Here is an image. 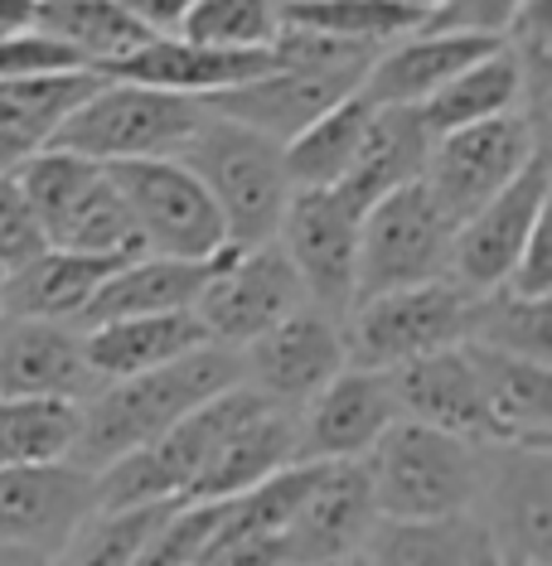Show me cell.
<instances>
[{
  "label": "cell",
  "mask_w": 552,
  "mask_h": 566,
  "mask_svg": "<svg viewBox=\"0 0 552 566\" xmlns=\"http://www.w3.org/2000/svg\"><path fill=\"white\" fill-rule=\"evenodd\" d=\"M107 175L122 189L126 209H132L140 238H146V252L204 262V256H213L228 242L218 203L209 199L204 179L179 156L112 160Z\"/></svg>",
  "instance_id": "obj_8"
},
{
  "label": "cell",
  "mask_w": 552,
  "mask_h": 566,
  "mask_svg": "<svg viewBox=\"0 0 552 566\" xmlns=\"http://www.w3.org/2000/svg\"><path fill=\"white\" fill-rule=\"evenodd\" d=\"M374 518L364 460H325L296 518L281 527V562H358Z\"/></svg>",
  "instance_id": "obj_16"
},
{
  "label": "cell",
  "mask_w": 552,
  "mask_h": 566,
  "mask_svg": "<svg viewBox=\"0 0 552 566\" xmlns=\"http://www.w3.org/2000/svg\"><path fill=\"white\" fill-rule=\"evenodd\" d=\"M451 213L436 203L421 179L388 189L358 218V262H354V301L417 281L451 276ZM350 301V305H354Z\"/></svg>",
  "instance_id": "obj_5"
},
{
  "label": "cell",
  "mask_w": 552,
  "mask_h": 566,
  "mask_svg": "<svg viewBox=\"0 0 552 566\" xmlns=\"http://www.w3.org/2000/svg\"><path fill=\"white\" fill-rule=\"evenodd\" d=\"M204 117H209V107L189 93H170V87H150L132 78H102L93 97L59 126L49 146L79 150L97 165L175 156L204 126Z\"/></svg>",
  "instance_id": "obj_4"
},
{
  "label": "cell",
  "mask_w": 552,
  "mask_h": 566,
  "mask_svg": "<svg viewBox=\"0 0 552 566\" xmlns=\"http://www.w3.org/2000/svg\"><path fill=\"white\" fill-rule=\"evenodd\" d=\"M83 431V402L73 397H0V465H49L73 460Z\"/></svg>",
  "instance_id": "obj_33"
},
{
  "label": "cell",
  "mask_w": 552,
  "mask_h": 566,
  "mask_svg": "<svg viewBox=\"0 0 552 566\" xmlns=\"http://www.w3.org/2000/svg\"><path fill=\"white\" fill-rule=\"evenodd\" d=\"M179 499H160V504H132V509H93L79 523V533L63 547V562H97V566H122L136 562L150 547L156 527L165 523Z\"/></svg>",
  "instance_id": "obj_36"
},
{
  "label": "cell",
  "mask_w": 552,
  "mask_h": 566,
  "mask_svg": "<svg viewBox=\"0 0 552 566\" xmlns=\"http://www.w3.org/2000/svg\"><path fill=\"white\" fill-rule=\"evenodd\" d=\"M34 6L40 0H0V34H15L24 24H34Z\"/></svg>",
  "instance_id": "obj_45"
},
{
  "label": "cell",
  "mask_w": 552,
  "mask_h": 566,
  "mask_svg": "<svg viewBox=\"0 0 552 566\" xmlns=\"http://www.w3.org/2000/svg\"><path fill=\"white\" fill-rule=\"evenodd\" d=\"M54 69H93L54 40L40 24H24L15 34H0V78H24V73H54Z\"/></svg>",
  "instance_id": "obj_41"
},
{
  "label": "cell",
  "mask_w": 552,
  "mask_h": 566,
  "mask_svg": "<svg viewBox=\"0 0 552 566\" xmlns=\"http://www.w3.org/2000/svg\"><path fill=\"white\" fill-rule=\"evenodd\" d=\"M49 248H73V252H97V256L146 252V238H140L122 189L112 185L107 165H102V170L83 185V195L49 223Z\"/></svg>",
  "instance_id": "obj_34"
},
{
  "label": "cell",
  "mask_w": 552,
  "mask_h": 566,
  "mask_svg": "<svg viewBox=\"0 0 552 566\" xmlns=\"http://www.w3.org/2000/svg\"><path fill=\"white\" fill-rule=\"evenodd\" d=\"M499 40L490 34H466V30H407L393 44H383L368 63L358 93L378 107H417L427 102L446 78H456L466 63H475L485 49Z\"/></svg>",
  "instance_id": "obj_21"
},
{
  "label": "cell",
  "mask_w": 552,
  "mask_h": 566,
  "mask_svg": "<svg viewBox=\"0 0 552 566\" xmlns=\"http://www.w3.org/2000/svg\"><path fill=\"white\" fill-rule=\"evenodd\" d=\"M364 83L358 73H325V69H287L277 63L262 78H248L238 87L204 97V107L218 117H233L242 126H257L272 140H291L305 122H315L325 107H335L340 97H350Z\"/></svg>",
  "instance_id": "obj_20"
},
{
  "label": "cell",
  "mask_w": 552,
  "mask_h": 566,
  "mask_svg": "<svg viewBox=\"0 0 552 566\" xmlns=\"http://www.w3.org/2000/svg\"><path fill=\"white\" fill-rule=\"evenodd\" d=\"M122 6L132 10L150 34H175L179 20H185V10L195 6V0H122Z\"/></svg>",
  "instance_id": "obj_44"
},
{
  "label": "cell",
  "mask_w": 552,
  "mask_h": 566,
  "mask_svg": "<svg viewBox=\"0 0 552 566\" xmlns=\"http://www.w3.org/2000/svg\"><path fill=\"white\" fill-rule=\"evenodd\" d=\"M538 146H548V132H538L519 107L499 112V117L431 136L427 165H421V185L451 213V223H460V218H470L485 199H494L499 189L523 170V160H529Z\"/></svg>",
  "instance_id": "obj_9"
},
{
  "label": "cell",
  "mask_w": 552,
  "mask_h": 566,
  "mask_svg": "<svg viewBox=\"0 0 552 566\" xmlns=\"http://www.w3.org/2000/svg\"><path fill=\"white\" fill-rule=\"evenodd\" d=\"M291 460H296V411L281 402H262L248 421H238L218 441V450L189 480L185 499H233L257 480L277 474L281 465H291Z\"/></svg>",
  "instance_id": "obj_23"
},
{
  "label": "cell",
  "mask_w": 552,
  "mask_h": 566,
  "mask_svg": "<svg viewBox=\"0 0 552 566\" xmlns=\"http://www.w3.org/2000/svg\"><path fill=\"white\" fill-rule=\"evenodd\" d=\"M0 291H6V272H0Z\"/></svg>",
  "instance_id": "obj_48"
},
{
  "label": "cell",
  "mask_w": 552,
  "mask_h": 566,
  "mask_svg": "<svg viewBox=\"0 0 552 566\" xmlns=\"http://www.w3.org/2000/svg\"><path fill=\"white\" fill-rule=\"evenodd\" d=\"M499 562H552V446H485V480L475 499Z\"/></svg>",
  "instance_id": "obj_11"
},
{
  "label": "cell",
  "mask_w": 552,
  "mask_h": 566,
  "mask_svg": "<svg viewBox=\"0 0 552 566\" xmlns=\"http://www.w3.org/2000/svg\"><path fill=\"white\" fill-rule=\"evenodd\" d=\"M358 213L335 185L291 189L277 223V242L296 266L305 301L344 315L354 301V262H358Z\"/></svg>",
  "instance_id": "obj_14"
},
{
  "label": "cell",
  "mask_w": 552,
  "mask_h": 566,
  "mask_svg": "<svg viewBox=\"0 0 552 566\" xmlns=\"http://www.w3.org/2000/svg\"><path fill=\"white\" fill-rule=\"evenodd\" d=\"M475 378H480L485 407L494 421V446L499 441H529L552 446V364L523 354H504L490 344L460 339Z\"/></svg>",
  "instance_id": "obj_22"
},
{
  "label": "cell",
  "mask_w": 552,
  "mask_h": 566,
  "mask_svg": "<svg viewBox=\"0 0 552 566\" xmlns=\"http://www.w3.org/2000/svg\"><path fill=\"white\" fill-rule=\"evenodd\" d=\"M175 156L204 179L209 199L223 213L228 242L242 248V242L277 238L281 209L291 199V175H287V160H281V140L257 132V126H242L233 117L209 112L204 126Z\"/></svg>",
  "instance_id": "obj_3"
},
{
  "label": "cell",
  "mask_w": 552,
  "mask_h": 566,
  "mask_svg": "<svg viewBox=\"0 0 552 566\" xmlns=\"http://www.w3.org/2000/svg\"><path fill=\"white\" fill-rule=\"evenodd\" d=\"M242 378L238 349L223 344H199V349L170 358V364L126 373L112 378L83 402V431H79V460L83 470H97L107 460L126 455L136 446H150L185 417L189 407H199L204 397L223 392L228 382Z\"/></svg>",
  "instance_id": "obj_1"
},
{
  "label": "cell",
  "mask_w": 552,
  "mask_h": 566,
  "mask_svg": "<svg viewBox=\"0 0 552 566\" xmlns=\"http://www.w3.org/2000/svg\"><path fill=\"white\" fill-rule=\"evenodd\" d=\"M218 256V252H213ZM213 256H165V252H136L93 291V301L83 305V315L73 319V329L102 325L117 315H156V311H189L195 295L209 276Z\"/></svg>",
  "instance_id": "obj_24"
},
{
  "label": "cell",
  "mask_w": 552,
  "mask_h": 566,
  "mask_svg": "<svg viewBox=\"0 0 552 566\" xmlns=\"http://www.w3.org/2000/svg\"><path fill=\"white\" fill-rule=\"evenodd\" d=\"M242 382L272 402L296 411L301 402L325 388L335 373L350 364L344 358V325L335 311L315 301H301L291 315H281L272 329H262L238 349Z\"/></svg>",
  "instance_id": "obj_13"
},
{
  "label": "cell",
  "mask_w": 552,
  "mask_h": 566,
  "mask_svg": "<svg viewBox=\"0 0 552 566\" xmlns=\"http://www.w3.org/2000/svg\"><path fill=\"white\" fill-rule=\"evenodd\" d=\"M499 286L519 291V295H552V238H548V218H538V228L523 242V252L513 256L509 276Z\"/></svg>",
  "instance_id": "obj_43"
},
{
  "label": "cell",
  "mask_w": 552,
  "mask_h": 566,
  "mask_svg": "<svg viewBox=\"0 0 552 566\" xmlns=\"http://www.w3.org/2000/svg\"><path fill=\"white\" fill-rule=\"evenodd\" d=\"M470 301L475 291L451 276L364 295L340 315L344 358L358 368H397L417 354L460 344L470 329Z\"/></svg>",
  "instance_id": "obj_6"
},
{
  "label": "cell",
  "mask_w": 552,
  "mask_h": 566,
  "mask_svg": "<svg viewBox=\"0 0 552 566\" xmlns=\"http://www.w3.org/2000/svg\"><path fill=\"white\" fill-rule=\"evenodd\" d=\"M466 339L552 364V295H519L509 286L475 291Z\"/></svg>",
  "instance_id": "obj_35"
},
{
  "label": "cell",
  "mask_w": 552,
  "mask_h": 566,
  "mask_svg": "<svg viewBox=\"0 0 552 566\" xmlns=\"http://www.w3.org/2000/svg\"><path fill=\"white\" fill-rule=\"evenodd\" d=\"M305 301V286L291 266L287 248L277 238L262 242H223L204 276L189 311L199 315L209 344L223 349H242L262 329H272L281 315H291Z\"/></svg>",
  "instance_id": "obj_7"
},
{
  "label": "cell",
  "mask_w": 552,
  "mask_h": 566,
  "mask_svg": "<svg viewBox=\"0 0 552 566\" xmlns=\"http://www.w3.org/2000/svg\"><path fill=\"white\" fill-rule=\"evenodd\" d=\"M397 417L383 368L344 364L311 402L296 407V460H364Z\"/></svg>",
  "instance_id": "obj_15"
},
{
  "label": "cell",
  "mask_w": 552,
  "mask_h": 566,
  "mask_svg": "<svg viewBox=\"0 0 552 566\" xmlns=\"http://www.w3.org/2000/svg\"><path fill=\"white\" fill-rule=\"evenodd\" d=\"M272 69H277L272 49H218V44L185 40V34H150L136 54L112 63L107 78L170 87V93H189L204 102V97L223 93V87L262 78V73H272Z\"/></svg>",
  "instance_id": "obj_19"
},
{
  "label": "cell",
  "mask_w": 552,
  "mask_h": 566,
  "mask_svg": "<svg viewBox=\"0 0 552 566\" xmlns=\"http://www.w3.org/2000/svg\"><path fill=\"white\" fill-rule=\"evenodd\" d=\"M126 256H97V252H73V248H44L24 266L6 276L0 291V315H30V319H73L93 301V291L107 281Z\"/></svg>",
  "instance_id": "obj_25"
},
{
  "label": "cell",
  "mask_w": 552,
  "mask_h": 566,
  "mask_svg": "<svg viewBox=\"0 0 552 566\" xmlns=\"http://www.w3.org/2000/svg\"><path fill=\"white\" fill-rule=\"evenodd\" d=\"M378 102H368L364 93L340 97L335 107H325L315 122H305L291 140H281V160H287L291 189H315V185H340V175L350 170L358 140L368 132Z\"/></svg>",
  "instance_id": "obj_30"
},
{
  "label": "cell",
  "mask_w": 552,
  "mask_h": 566,
  "mask_svg": "<svg viewBox=\"0 0 552 566\" xmlns=\"http://www.w3.org/2000/svg\"><path fill=\"white\" fill-rule=\"evenodd\" d=\"M281 20L287 24H311V30L340 34L358 44H393L397 34L417 30L421 15L397 0H281Z\"/></svg>",
  "instance_id": "obj_37"
},
{
  "label": "cell",
  "mask_w": 552,
  "mask_h": 566,
  "mask_svg": "<svg viewBox=\"0 0 552 566\" xmlns=\"http://www.w3.org/2000/svg\"><path fill=\"white\" fill-rule=\"evenodd\" d=\"M393 382L397 397V417L427 421L436 431L466 436L475 446H494V421L490 407H485L480 378H475L470 358L460 344H446V349L417 354L397 368H383Z\"/></svg>",
  "instance_id": "obj_17"
},
{
  "label": "cell",
  "mask_w": 552,
  "mask_h": 566,
  "mask_svg": "<svg viewBox=\"0 0 552 566\" xmlns=\"http://www.w3.org/2000/svg\"><path fill=\"white\" fill-rule=\"evenodd\" d=\"M358 562H446V566H499V552L480 513H436V518H374Z\"/></svg>",
  "instance_id": "obj_28"
},
{
  "label": "cell",
  "mask_w": 552,
  "mask_h": 566,
  "mask_svg": "<svg viewBox=\"0 0 552 566\" xmlns=\"http://www.w3.org/2000/svg\"><path fill=\"white\" fill-rule=\"evenodd\" d=\"M24 156H30V146H24L20 136H10L6 126H0V175H10V170H15V165L24 160Z\"/></svg>",
  "instance_id": "obj_46"
},
{
  "label": "cell",
  "mask_w": 552,
  "mask_h": 566,
  "mask_svg": "<svg viewBox=\"0 0 552 566\" xmlns=\"http://www.w3.org/2000/svg\"><path fill=\"white\" fill-rule=\"evenodd\" d=\"M378 518H436L466 513L480 499L485 446L436 431L427 421L393 417L364 455Z\"/></svg>",
  "instance_id": "obj_2"
},
{
  "label": "cell",
  "mask_w": 552,
  "mask_h": 566,
  "mask_svg": "<svg viewBox=\"0 0 552 566\" xmlns=\"http://www.w3.org/2000/svg\"><path fill=\"white\" fill-rule=\"evenodd\" d=\"M519 10L523 0H441L431 15H421V30H466V34L504 40V30Z\"/></svg>",
  "instance_id": "obj_42"
},
{
  "label": "cell",
  "mask_w": 552,
  "mask_h": 566,
  "mask_svg": "<svg viewBox=\"0 0 552 566\" xmlns=\"http://www.w3.org/2000/svg\"><path fill=\"white\" fill-rule=\"evenodd\" d=\"M397 6H407V10H417V15H431L441 0H397Z\"/></svg>",
  "instance_id": "obj_47"
},
{
  "label": "cell",
  "mask_w": 552,
  "mask_h": 566,
  "mask_svg": "<svg viewBox=\"0 0 552 566\" xmlns=\"http://www.w3.org/2000/svg\"><path fill=\"white\" fill-rule=\"evenodd\" d=\"M548 209H552V165H548V146H538L494 199H485L470 218L456 223L451 281H460L466 291L499 286L509 276L513 256L523 252V242L538 228V218H548Z\"/></svg>",
  "instance_id": "obj_12"
},
{
  "label": "cell",
  "mask_w": 552,
  "mask_h": 566,
  "mask_svg": "<svg viewBox=\"0 0 552 566\" xmlns=\"http://www.w3.org/2000/svg\"><path fill=\"white\" fill-rule=\"evenodd\" d=\"M281 30V0H195L175 34L218 49H272Z\"/></svg>",
  "instance_id": "obj_38"
},
{
  "label": "cell",
  "mask_w": 552,
  "mask_h": 566,
  "mask_svg": "<svg viewBox=\"0 0 552 566\" xmlns=\"http://www.w3.org/2000/svg\"><path fill=\"white\" fill-rule=\"evenodd\" d=\"M209 344L195 311H156V315H117L83 329V354L102 382L126 373L170 364V358Z\"/></svg>",
  "instance_id": "obj_26"
},
{
  "label": "cell",
  "mask_w": 552,
  "mask_h": 566,
  "mask_svg": "<svg viewBox=\"0 0 552 566\" xmlns=\"http://www.w3.org/2000/svg\"><path fill=\"white\" fill-rule=\"evenodd\" d=\"M34 24L49 30L54 40H63L83 63H93L102 73L150 40V30L122 0H40L34 6Z\"/></svg>",
  "instance_id": "obj_32"
},
{
  "label": "cell",
  "mask_w": 552,
  "mask_h": 566,
  "mask_svg": "<svg viewBox=\"0 0 552 566\" xmlns=\"http://www.w3.org/2000/svg\"><path fill=\"white\" fill-rule=\"evenodd\" d=\"M523 97V78H519V59L513 49L499 40L494 49H485L475 63L446 78L427 102H417V117L431 136L441 132H456V126H470V122H485V117H499V112H513Z\"/></svg>",
  "instance_id": "obj_29"
},
{
  "label": "cell",
  "mask_w": 552,
  "mask_h": 566,
  "mask_svg": "<svg viewBox=\"0 0 552 566\" xmlns=\"http://www.w3.org/2000/svg\"><path fill=\"white\" fill-rule=\"evenodd\" d=\"M218 518H223V499H179V504L165 513V523L156 527L150 547L140 552V566H195L204 562Z\"/></svg>",
  "instance_id": "obj_39"
},
{
  "label": "cell",
  "mask_w": 552,
  "mask_h": 566,
  "mask_svg": "<svg viewBox=\"0 0 552 566\" xmlns=\"http://www.w3.org/2000/svg\"><path fill=\"white\" fill-rule=\"evenodd\" d=\"M107 78L102 69H54V73H24V78H0V126L20 136L24 146H49L54 132L93 97V87Z\"/></svg>",
  "instance_id": "obj_31"
},
{
  "label": "cell",
  "mask_w": 552,
  "mask_h": 566,
  "mask_svg": "<svg viewBox=\"0 0 552 566\" xmlns=\"http://www.w3.org/2000/svg\"><path fill=\"white\" fill-rule=\"evenodd\" d=\"M93 513V470L79 460L0 465V562H63Z\"/></svg>",
  "instance_id": "obj_10"
},
{
  "label": "cell",
  "mask_w": 552,
  "mask_h": 566,
  "mask_svg": "<svg viewBox=\"0 0 552 566\" xmlns=\"http://www.w3.org/2000/svg\"><path fill=\"white\" fill-rule=\"evenodd\" d=\"M44 248H49L44 223H40V213L30 209V199H24L15 170L0 175V272L10 276L15 266L40 256Z\"/></svg>",
  "instance_id": "obj_40"
},
{
  "label": "cell",
  "mask_w": 552,
  "mask_h": 566,
  "mask_svg": "<svg viewBox=\"0 0 552 566\" xmlns=\"http://www.w3.org/2000/svg\"><path fill=\"white\" fill-rule=\"evenodd\" d=\"M427 150H431V132L421 126L417 107H374L368 132L358 140L350 170L340 175L335 189L364 213L368 203L383 199L388 189L407 185V179H421Z\"/></svg>",
  "instance_id": "obj_27"
},
{
  "label": "cell",
  "mask_w": 552,
  "mask_h": 566,
  "mask_svg": "<svg viewBox=\"0 0 552 566\" xmlns=\"http://www.w3.org/2000/svg\"><path fill=\"white\" fill-rule=\"evenodd\" d=\"M102 388L83 354V334L63 319L0 315V397L40 392L87 402Z\"/></svg>",
  "instance_id": "obj_18"
}]
</instances>
